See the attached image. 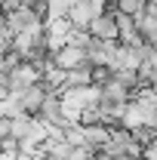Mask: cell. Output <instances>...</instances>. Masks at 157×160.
Returning a JSON list of instances; mask_svg holds the SVG:
<instances>
[{"label": "cell", "mask_w": 157, "mask_h": 160, "mask_svg": "<svg viewBox=\"0 0 157 160\" xmlns=\"http://www.w3.org/2000/svg\"><path fill=\"white\" fill-rule=\"evenodd\" d=\"M126 102H133V89L126 83H120L117 77L102 83V105H126Z\"/></svg>", "instance_id": "7a4b0ae2"}, {"label": "cell", "mask_w": 157, "mask_h": 160, "mask_svg": "<svg viewBox=\"0 0 157 160\" xmlns=\"http://www.w3.org/2000/svg\"><path fill=\"white\" fill-rule=\"evenodd\" d=\"M68 19L74 22V25H83V28H89V22L96 19V16H93L89 3L83 0V3H74V6H71V16H68Z\"/></svg>", "instance_id": "ba28073f"}, {"label": "cell", "mask_w": 157, "mask_h": 160, "mask_svg": "<svg viewBox=\"0 0 157 160\" xmlns=\"http://www.w3.org/2000/svg\"><path fill=\"white\" fill-rule=\"evenodd\" d=\"M151 86H154V89H157V71H154V74H151Z\"/></svg>", "instance_id": "7c38bea8"}, {"label": "cell", "mask_w": 157, "mask_h": 160, "mask_svg": "<svg viewBox=\"0 0 157 160\" xmlns=\"http://www.w3.org/2000/svg\"><path fill=\"white\" fill-rule=\"evenodd\" d=\"M83 139H86V145H93L96 151H102L111 142V126L108 123H83Z\"/></svg>", "instance_id": "5b68a950"}, {"label": "cell", "mask_w": 157, "mask_h": 160, "mask_svg": "<svg viewBox=\"0 0 157 160\" xmlns=\"http://www.w3.org/2000/svg\"><path fill=\"white\" fill-rule=\"evenodd\" d=\"M89 31H93V37H102V40H120L117 16H111V12H105V16L93 19V22H89Z\"/></svg>", "instance_id": "3957f363"}, {"label": "cell", "mask_w": 157, "mask_h": 160, "mask_svg": "<svg viewBox=\"0 0 157 160\" xmlns=\"http://www.w3.org/2000/svg\"><path fill=\"white\" fill-rule=\"evenodd\" d=\"M89 83H96L93 80V65L86 62V65H80L74 71H68V86H89Z\"/></svg>", "instance_id": "52a82bcc"}, {"label": "cell", "mask_w": 157, "mask_h": 160, "mask_svg": "<svg viewBox=\"0 0 157 160\" xmlns=\"http://www.w3.org/2000/svg\"><path fill=\"white\" fill-rule=\"evenodd\" d=\"M53 62L65 68V71H74L80 65H86L89 62V52H86V46H77V43H65L59 52H53Z\"/></svg>", "instance_id": "6da1fadb"}, {"label": "cell", "mask_w": 157, "mask_h": 160, "mask_svg": "<svg viewBox=\"0 0 157 160\" xmlns=\"http://www.w3.org/2000/svg\"><path fill=\"white\" fill-rule=\"evenodd\" d=\"M0 160H19V151H3V157Z\"/></svg>", "instance_id": "8fae6325"}, {"label": "cell", "mask_w": 157, "mask_h": 160, "mask_svg": "<svg viewBox=\"0 0 157 160\" xmlns=\"http://www.w3.org/2000/svg\"><path fill=\"white\" fill-rule=\"evenodd\" d=\"M71 6H74V0H49L46 3V22L68 19L71 16Z\"/></svg>", "instance_id": "8992f818"}, {"label": "cell", "mask_w": 157, "mask_h": 160, "mask_svg": "<svg viewBox=\"0 0 157 160\" xmlns=\"http://www.w3.org/2000/svg\"><path fill=\"white\" fill-rule=\"evenodd\" d=\"M16 96H19V102H22V108H25V111L37 114L40 105L46 102V96H49V92H46V86H43V83H34V86H28V89L16 92Z\"/></svg>", "instance_id": "277c9868"}, {"label": "cell", "mask_w": 157, "mask_h": 160, "mask_svg": "<svg viewBox=\"0 0 157 160\" xmlns=\"http://www.w3.org/2000/svg\"><path fill=\"white\" fill-rule=\"evenodd\" d=\"M154 136H157V129L151 126V123H142V126H136V129H133V139H136L139 145H151V142H154Z\"/></svg>", "instance_id": "30bf717a"}, {"label": "cell", "mask_w": 157, "mask_h": 160, "mask_svg": "<svg viewBox=\"0 0 157 160\" xmlns=\"http://www.w3.org/2000/svg\"><path fill=\"white\" fill-rule=\"evenodd\" d=\"M0 111H3V117H19V114H25V108H22V102L16 92H9V96H3V102H0Z\"/></svg>", "instance_id": "9c48e42d"}]
</instances>
